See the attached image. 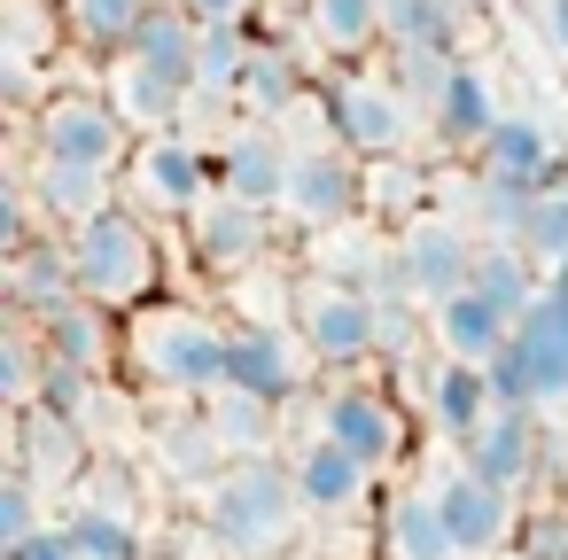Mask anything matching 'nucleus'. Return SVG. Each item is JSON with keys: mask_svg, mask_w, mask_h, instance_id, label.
Segmentation results:
<instances>
[{"mask_svg": "<svg viewBox=\"0 0 568 560\" xmlns=\"http://www.w3.org/2000/svg\"><path fill=\"white\" fill-rule=\"evenodd\" d=\"M133 366L149 389H172V397H219L226 374H234V335L203 312V304H149L125 335Z\"/></svg>", "mask_w": 568, "mask_h": 560, "instance_id": "f257e3e1", "label": "nucleus"}, {"mask_svg": "<svg viewBox=\"0 0 568 560\" xmlns=\"http://www.w3.org/2000/svg\"><path fill=\"white\" fill-rule=\"evenodd\" d=\"M203 521H211V544H219L226 560H273V552H288V537H296V521H304L296 475L273 467V459H242L226 482H211Z\"/></svg>", "mask_w": 568, "mask_h": 560, "instance_id": "f03ea898", "label": "nucleus"}, {"mask_svg": "<svg viewBox=\"0 0 568 560\" xmlns=\"http://www.w3.org/2000/svg\"><path fill=\"white\" fill-rule=\"evenodd\" d=\"M71 265H79V296L87 304H141L156 288V234L133 218V211H102L94 226L71 234Z\"/></svg>", "mask_w": 568, "mask_h": 560, "instance_id": "7ed1b4c3", "label": "nucleus"}, {"mask_svg": "<svg viewBox=\"0 0 568 560\" xmlns=\"http://www.w3.org/2000/svg\"><path fill=\"white\" fill-rule=\"evenodd\" d=\"M320 110H327L343 156H397L413 141V102L389 79H335Z\"/></svg>", "mask_w": 568, "mask_h": 560, "instance_id": "20e7f679", "label": "nucleus"}, {"mask_svg": "<svg viewBox=\"0 0 568 560\" xmlns=\"http://www.w3.org/2000/svg\"><path fill=\"white\" fill-rule=\"evenodd\" d=\"M296 327H304L312 358H327V366H358L366 350H382V312H374V296H358V288H343V281L304 288V296H296Z\"/></svg>", "mask_w": 568, "mask_h": 560, "instance_id": "39448f33", "label": "nucleus"}, {"mask_svg": "<svg viewBox=\"0 0 568 560\" xmlns=\"http://www.w3.org/2000/svg\"><path fill=\"white\" fill-rule=\"evenodd\" d=\"M475 242L459 234V226H444V218H413L405 234H397V273H405V296H420L428 312L436 304H452L467 281H475Z\"/></svg>", "mask_w": 568, "mask_h": 560, "instance_id": "423d86ee", "label": "nucleus"}, {"mask_svg": "<svg viewBox=\"0 0 568 560\" xmlns=\"http://www.w3.org/2000/svg\"><path fill=\"white\" fill-rule=\"evenodd\" d=\"M32 133H40V156L94 164V172H110V156L125 149V118L110 110V94H55Z\"/></svg>", "mask_w": 568, "mask_h": 560, "instance_id": "0eeeda50", "label": "nucleus"}, {"mask_svg": "<svg viewBox=\"0 0 568 560\" xmlns=\"http://www.w3.org/2000/svg\"><path fill=\"white\" fill-rule=\"evenodd\" d=\"M281 211H288V226H304V234L343 226V218L358 211V164H351L343 149H296Z\"/></svg>", "mask_w": 568, "mask_h": 560, "instance_id": "6e6552de", "label": "nucleus"}, {"mask_svg": "<svg viewBox=\"0 0 568 560\" xmlns=\"http://www.w3.org/2000/svg\"><path fill=\"white\" fill-rule=\"evenodd\" d=\"M320 436L343 444L366 475H382V467L405 451V420H397V405H389L382 389H335V397L320 405Z\"/></svg>", "mask_w": 568, "mask_h": 560, "instance_id": "1a4fd4ad", "label": "nucleus"}, {"mask_svg": "<svg viewBox=\"0 0 568 560\" xmlns=\"http://www.w3.org/2000/svg\"><path fill=\"white\" fill-rule=\"evenodd\" d=\"M203 180H211V164H203V149L180 141V133H156V141H141V156H133V195H141L156 218H195V211H203Z\"/></svg>", "mask_w": 568, "mask_h": 560, "instance_id": "9d476101", "label": "nucleus"}, {"mask_svg": "<svg viewBox=\"0 0 568 560\" xmlns=\"http://www.w3.org/2000/svg\"><path fill=\"white\" fill-rule=\"evenodd\" d=\"M288 164H296V156H288L265 125H242V133L219 149V164H211V172H219V195H234V203L265 211V203H281V195H288Z\"/></svg>", "mask_w": 568, "mask_h": 560, "instance_id": "9b49d317", "label": "nucleus"}, {"mask_svg": "<svg viewBox=\"0 0 568 560\" xmlns=\"http://www.w3.org/2000/svg\"><path fill=\"white\" fill-rule=\"evenodd\" d=\"M226 389H242V397H257V405H288L296 389H304V350L281 335V327H242L234 335V374H226Z\"/></svg>", "mask_w": 568, "mask_h": 560, "instance_id": "f8f14e48", "label": "nucleus"}, {"mask_svg": "<svg viewBox=\"0 0 568 560\" xmlns=\"http://www.w3.org/2000/svg\"><path fill=\"white\" fill-rule=\"evenodd\" d=\"M514 350H521V366H529L537 405H560V397H568V296H552V288H545V296L521 312Z\"/></svg>", "mask_w": 568, "mask_h": 560, "instance_id": "ddd939ff", "label": "nucleus"}, {"mask_svg": "<svg viewBox=\"0 0 568 560\" xmlns=\"http://www.w3.org/2000/svg\"><path fill=\"white\" fill-rule=\"evenodd\" d=\"M459 451H467L459 467H467L475 482H490V490L514 498V490L529 482V459H537V420H529V413H490L483 436H467Z\"/></svg>", "mask_w": 568, "mask_h": 560, "instance_id": "4468645a", "label": "nucleus"}, {"mask_svg": "<svg viewBox=\"0 0 568 560\" xmlns=\"http://www.w3.org/2000/svg\"><path fill=\"white\" fill-rule=\"evenodd\" d=\"M436 506H444V521H452L459 552H490V544H506V537H514V498H506V490H490V482H475L467 467L436 482Z\"/></svg>", "mask_w": 568, "mask_h": 560, "instance_id": "2eb2a0df", "label": "nucleus"}, {"mask_svg": "<svg viewBox=\"0 0 568 560\" xmlns=\"http://www.w3.org/2000/svg\"><path fill=\"white\" fill-rule=\"evenodd\" d=\"M24 187H32V203H40L55 226H71V234L94 226L102 211H118V203H110V172H94V164H55V156H40Z\"/></svg>", "mask_w": 568, "mask_h": 560, "instance_id": "dca6fc26", "label": "nucleus"}, {"mask_svg": "<svg viewBox=\"0 0 568 560\" xmlns=\"http://www.w3.org/2000/svg\"><path fill=\"white\" fill-rule=\"evenodd\" d=\"M428 327H436V343H444L459 366H490V358L514 343V319H506L490 296H475V288H459L452 304H436Z\"/></svg>", "mask_w": 568, "mask_h": 560, "instance_id": "f3484780", "label": "nucleus"}, {"mask_svg": "<svg viewBox=\"0 0 568 560\" xmlns=\"http://www.w3.org/2000/svg\"><path fill=\"white\" fill-rule=\"evenodd\" d=\"M156 459H164L172 482H226V475H234V451L219 444L211 413H172V420H156Z\"/></svg>", "mask_w": 568, "mask_h": 560, "instance_id": "a211bd4d", "label": "nucleus"}, {"mask_svg": "<svg viewBox=\"0 0 568 560\" xmlns=\"http://www.w3.org/2000/svg\"><path fill=\"white\" fill-rule=\"evenodd\" d=\"M428 125H436V141H444V149H483V141L498 133V102H490V86H483V71H475V63H452V79H444V94H436Z\"/></svg>", "mask_w": 568, "mask_h": 560, "instance_id": "6ab92c4d", "label": "nucleus"}, {"mask_svg": "<svg viewBox=\"0 0 568 560\" xmlns=\"http://www.w3.org/2000/svg\"><path fill=\"white\" fill-rule=\"evenodd\" d=\"M296 498H304V513H351L358 506V490H366V467L343 451V444H327V436H312L304 451H296Z\"/></svg>", "mask_w": 568, "mask_h": 560, "instance_id": "aec40b11", "label": "nucleus"}, {"mask_svg": "<svg viewBox=\"0 0 568 560\" xmlns=\"http://www.w3.org/2000/svg\"><path fill=\"white\" fill-rule=\"evenodd\" d=\"M133 63H149L156 79H172L180 94H195V63H203V24L187 9H156L133 40Z\"/></svg>", "mask_w": 568, "mask_h": 560, "instance_id": "412c9836", "label": "nucleus"}, {"mask_svg": "<svg viewBox=\"0 0 568 560\" xmlns=\"http://www.w3.org/2000/svg\"><path fill=\"white\" fill-rule=\"evenodd\" d=\"M9 296H17V312H24L32 327H40V319H55L63 304H79V265H71V242H40L32 257H17Z\"/></svg>", "mask_w": 568, "mask_h": 560, "instance_id": "4be33fe9", "label": "nucleus"}, {"mask_svg": "<svg viewBox=\"0 0 568 560\" xmlns=\"http://www.w3.org/2000/svg\"><path fill=\"white\" fill-rule=\"evenodd\" d=\"M180 102H187V94H180L172 79H156L149 63H133V55L110 63V110L125 118V133H156V125H172Z\"/></svg>", "mask_w": 568, "mask_h": 560, "instance_id": "5701e85b", "label": "nucleus"}, {"mask_svg": "<svg viewBox=\"0 0 568 560\" xmlns=\"http://www.w3.org/2000/svg\"><path fill=\"white\" fill-rule=\"evenodd\" d=\"M195 242H203L211 265H257V257H265V211L219 195V203L195 211Z\"/></svg>", "mask_w": 568, "mask_h": 560, "instance_id": "b1692460", "label": "nucleus"}, {"mask_svg": "<svg viewBox=\"0 0 568 560\" xmlns=\"http://www.w3.org/2000/svg\"><path fill=\"white\" fill-rule=\"evenodd\" d=\"M428 420L452 436V444H467V436H483V420H490V381H483V366H436V381H428Z\"/></svg>", "mask_w": 568, "mask_h": 560, "instance_id": "393cba45", "label": "nucleus"}, {"mask_svg": "<svg viewBox=\"0 0 568 560\" xmlns=\"http://www.w3.org/2000/svg\"><path fill=\"white\" fill-rule=\"evenodd\" d=\"M382 32L397 40V55H452L459 0H382Z\"/></svg>", "mask_w": 568, "mask_h": 560, "instance_id": "a878e982", "label": "nucleus"}, {"mask_svg": "<svg viewBox=\"0 0 568 560\" xmlns=\"http://www.w3.org/2000/svg\"><path fill=\"white\" fill-rule=\"evenodd\" d=\"M389 537H397V560H459V537H452L436 490H405L389 506Z\"/></svg>", "mask_w": 568, "mask_h": 560, "instance_id": "bb28decb", "label": "nucleus"}, {"mask_svg": "<svg viewBox=\"0 0 568 560\" xmlns=\"http://www.w3.org/2000/svg\"><path fill=\"white\" fill-rule=\"evenodd\" d=\"M467 288H475V296H490V304H498L514 327H521V312L545 296V288H537V265L521 257V242H506V250L490 242V250L475 257V281H467Z\"/></svg>", "mask_w": 568, "mask_h": 560, "instance_id": "cd10ccee", "label": "nucleus"}, {"mask_svg": "<svg viewBox=\"0 0 568 560\" xmlns=\"http://www.w3.org/2000/svg\"><path fill=\"white\" fill-rule=\"evenodd\" d=\"M149 17H156V0H71V32L94 55H133Z\"/></svg>", "mask_w": 568, "mask_h": 560, "instance_id": "c85d7f7f", "label": "nucleus"}, {"mask_svg": "<svg viewBox=\"0 0 568 560\" xmlns=\"http://www.w3.org/2000/svg\"><path fill=\"white\" fill-rule=\"evenodd\" d=\"M63 529L79 537V552H87V560H149V552H141V521H133V513H118V506H102V498H87Z\"/></svg>", "mask_w": 568, "mask_h": 560, "instance_id": "c756f323", "label": "nucleus"}, {"mask_svg": "<svg viewBox=\"0 0 568 560\" xmlns=\"http://www.w3.org/2000/svg\"><path fill=\"white\" fill-rule=\"evenodd\" d=\"M257 40L242 24H203V63H195V94H242Z\"/></svg>", "mask_w": 568, "mask_h": 560, "instance_id": "7c9ffc66", "label": "nucleus"}, {"mask_svg": "<svg viewBox=\"0 0 568 560\" xmlns=\"http://www.w3.org/2000/svg\"><path fill=\"white\" fill-rule=\"evenodd\" d=\"M483 172H514V180H537V187H545L552 149H545V133H537L529 118H498V133L483 141Z\"/></svg>", "mask_w": 568, "mask_h": 560, "instance_id": "2f4dec72", "label": "nucleus"}, {"mask_svg": "<svg viewBox=\"0 0 568 560\" xmlns=\"http://www.w3.org/2000/svg\"><path fill=\"white\" fill-rule=\"evenodd\" d=\"M211 428H219V444H226L234 467H242V459H257V451L273 444V405H257V397H242V389H219V397H211Z\"/></svg>", "mask_w": 568, "mask_h": 560, "instance_id": "473e14b6", "label": "nucleus"}, {"mask_svg": "<svg viewBox=\"0 0 568 560\" xmlns=\"http://www.w3.org/2000/svg\"><path fill=\"white\" fill-rule=\"evenodd\" d=\"M79 475V428H63V420H48V413H32L24 420V482H71Z\"/></svg>", "mask_w": 568, "mask_h": 560, "instance_id": "72a5a7b5", "label": "nucleus"}, {"mask_svg": "<svg viewBox=\"0 0 568 560\" xmlns=\"http://www.w3.org/2000/svg\"><path fill=\"white\" fill-rule=\"evenodd\" d=\"M537 195H545V187H537V180H514V172H483V180H475V211H483V226L506 234V242H521Z\"/></svg>", "mask_w": 568, "mask_h": 560, "instance_id": "f704fd0d", "label": "nucleus"}, {"mask_svg": "<svg viewBox=\"0 0 568 560\" xmlns=\"http://www.w3.org/2000/svg\"><path fill=\"white\" fill-rule=\"evenodd\" d=\"M40 335H48V358H63V366H102V350H110V335H102V319L87 312V304H63L55 319H40Z\"/></svg>", "mask_w": 568, "mask_h": 560, "instance_id": "c9c22d12", "label": "nucleus"}, {"mask_svg": "<svg viewBox=\"0 0 568 560\" xmlns=\"http://www.w3.org/2000/svg\"><path fill=\"white\" fill-rule=\"evenodd\" d=\"M312 32H320L335 55H358V48L382 32V0H312Z\"/></svg>", "mask_w": 568, "mask_h": 560, "instance_id": "e433bc0d", "label": "nucleus"}, {"mask_svg": "<svg viewBox=\"0 0 568 560\" xmlns=\"http://www.w3.org/2000/svg\"><path fill=\"white\" fill-rule=\"evenodd\" d=\"M521 257L529 265H568V187H545L537 195V211H529V226H521Z\"/></svg>", "mask_w": 568, "mask_h": 560, "instance_id": "4c0bfd02", "label": "nucleus"}, {"mask_svg": "<svg viewBox=\"0 0 568 560\" xmlns=\"http://www.w3.org/2000/svg\"><path fill=\"white\" fill-rule=\"evenodd\" d=\"M40 374H48V358H32V327L17 319L9 335H0V397H9V405H40Z\"/></svg>", "mask_w": 568, "mask_h": 560, "instance_id": "58836bf2", "label": "nucleus"}, {"mask_svg": "<svg viewBox=\"0 0 568 560\" xmlns=\"http://www.w3.org/2000/svg\"><path fill=\"white\" fill-rule=\"evenodd\" d=\"M87 397H94V374H87V366L48 358V374H40V405H32V413H48V420L79 428V420H87Z\"/></svg>", "mask_w": 568, "mask_h": 560, "instance_id": "ea45409f", "label": "nucleus"}, {"mask_svg": "<svg viewBox=\"0 0 568 560\" xmlns=\"http://www.w3.org/2000/svg\"><path fill=\"white\" fill-rule=\"evenodd\" d=\"M242 94H250V110H265V118H273V110H288V102H296V63H288L281 48H257V55H250V79H242Z\"/></svg>", "mask_w": 568, "mask_h": 560, "instance_id": "a19ab883", "label": "nucleus"}, {"mask_svg": "<svg viewBox=\"0 0 568 560\" xmlns=\"http://www.w3.org/2000/svg\"><path fill=\"white\" fill-rule=\"evenodd\" d=\"M48 521H40V482H24V475H9V490H0V552H17V544H32Z\"/></svg>", "mask_w": 568, "mask_h": 560, "instance_id": "79ce46f5", "label": "nucleus"}, {"mask_svg": "<svg viewBox=\"0 0 568 560\" xmlns=\"http://www.w3.org/2000/svg\"><path fill=\"white\" fill-rule=\"evenodd\" d=\"M483 381H490V413H537V389H529V366H521L514 343L483 366Z\"/></svg>", "mask_w": 568, "mask_h": 560, "instance_id": "37998d69", "label": "nucleus"}, {"mask_svg": "<svg viewBox=\"0 0 568 560\" xmlns=\"http://www.w3.org/2000/svg\"><path fill=\"white\" fill-rule=\"evenodd\" d=\"M9 560H87V552H79V537H71V529H40V537H32V544H17Z\"/></svg>", "mask_w": 568, "mask_h": 560, "instance_id": "c03bdc74", "label": "nucleus"}, {"mask_svg": "<svg viewBox=\"0 0 568 560\" xmlns=\"http://www.w3.org/2000/svg\"><path fill=\"white\" fill-rule=\"evenodd\" d=\"M537 32H545V48L568 63V0H537Z\"/></svg>", "mask_w": 568, "mask_h": 560, "instance_id": "a18cd8bd", "label": "nucleus"}, {"mask_svg": "<svg viewBox=\"0 0 568 560\" xmlns=\"http://www.w3.org/2000/svg\"><path fill=\"white\" fill-rule=\"evenodd\" d=\"M180 9H187L195 24H242V17H250V0H180Z\"/></svg>", "mask_w": 568, "mask_h": 560, "instance_id": "49530a36", "label": "nucleus"}, {"mask_svg": "<svg viewBox=\"0 0 568 560\" xmlns=\"http://www.w3.org/2000/svg\"><path fill=\"white\" fill-rule=\"evenodd\" d=\"M545 288H552V296H568V265H552V273H545Z\"/></svg>", "mask_w": 568, "mask_h": 560, "instance_id": "de8ad7c7", "label": "nucleus"}]
</instances>
